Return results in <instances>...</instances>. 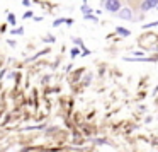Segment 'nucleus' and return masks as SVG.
I'll return each instance as SVG.
<instances>
[{
    "label": "nucleus",
    "mask_w": 158,
    "mask_h": 152,
    "mask_svg": "<svg viewBox=\"0 0 158 152\" xmlns=\"http://www.w3.org/2000/svg\"><path fill=\"white\" fill-rule=\"evenodd\" d=\"M82 2H83V4H87V0H82Z\"/></svg>",
    "instance_id": "6ab92c4d"
},
{
    "label": "nucleus",
    "mask_w": 158,
    "mask_h": 152,
    "mask_svg": "<svg viewBox=\"0 0 158 152\" xmlns=\"http://www.w3.org/2000/svg\"><path fill=\"white\" fill-rule=\"evenodd\" d=\"M7 22H9L10 26H14V28H17V19H15V14L9 12V16H7Z\"/></svg>",
    "instance_id": "39448f33"
},
{
    "label": "nucleus",
    "mask_w": 158,
    "mask_h": 152,
    "mask_svg": "<svg viewBox=\"0 0 158 152\" xmlns=\"http://www.w3.org/2000/svg\"><path fill=\"white\" fill-rule=\"evenodd\" d=\"M43 41H44V43H55V38H53V36H44Z\"/></svg>",
    "instance_id": "f8f14e48"
},
{
    "label": "nucleus",
    "mask_w": 158,
    "mask_h": 152,
    "mask_svg": "<svg viewBox=\"0 0 158 152\" xmlns=\"http://www.w3.org/2000/svg\"><path fill=\"white\" fill-rule=\"evenodd\" d=\"M117 17L123 19V21H134V14H133V11H131L129 7L121 9V11L117 12Z\"/></svg>",
    "instance_id": "f03ea898"
},
{
    "label": "nucleus",
    "mask_w": 158,
    "mask_h": 152,
    "mask_svg": "<svg viewBox=\"0 0 158 152\" xmlns=\"http://www.w3.org/2000/svg\"><path fill=\"white\" fill-rule=\"evenodd\" d=\"M82 55H90V50H87V48L82 50Z\"/></svg>",
    "instance_id": "a211bd4d"
},
{
    "label": "nucleus",
    "mask_w": 158,
    "mask_h": 152,
    "mask_svg": "<svg viewBox=\"0 0 158 152\" xmlns=\"http://www.w3.org/2000/svg\"><path fill=\"white\" fill-rule=\"evenodd\" d=\"M102 2H106V0H102Z\"/></svg>",
    "instance_id": "aec40b11"
},
{
    "label": "nucleus",
    "mask_w": 158,
    "mask_h": 152,
    "mask_svg": "<svg viewBox=\"0 0 158 152\" xmlns=\"http://www.w3.org/2000/svg\"><path fill=\"white\" fill-rule=\"evenodd\" d=\"M72 41L75 43V45H78V46H80V48H82V50H85V45H83V41H82V39H80V38H72Z\"/></svg>",
    "instance_id": "9d476101"
},
{
    "label": "nucleus",
    "mask_w": 158,
    "mask_h": 152,
    "mask_svg": "<svg viewBox=\"0 0 158 152\" xmlns=\"http://www.w3.org/2000/svg\"><path fill=\"white\" fill-rule=\"evenodd\" d=\"M65 24L72 26V24H73V19H65Z\"/></svg>",
    "instance_id": "f3484780"
},
{
    "label": "nucleus",
    "mask_w": 158,
    "mask_h": 152,
    "mask_svg": "<svg viewBox=\"0 0 158 152\" xmlns=\"http://www.w3.org/2000/svg\"><path fill=\"white\" fill-rule=\"evenodd\" d=\"M156 5H158V0H144L143 5H141V11L148 12V11H151V9H155Z\"/></svg>",
    "instance_id": "7ed1b4c3"
},
{
    "label": "nucleus",
    "mask_w": 158,
    "mask_h": 152,
    "mask_svg": "<svg viewBox=\"0 0 158 152\" xmlns=\"http://www.w3.org/2000/svg\"><path fill=\"white\" fill-rule=\"evenodd\" d=\"M90 80H92V74H89V75L85 77V80H83V86H89Z\"/></svg>",
    "instance_id": "ddd939ff"
},
{
    "label": "nucleus",
    "mask_w": 158,
    "mask_h": 152,
    "mask_svg": "<svg viewBox=\"0 0 158 152\" xmlns=\"http://www.w3.org/2000/svg\"><path fill=\"white\" fill-rule=\"evenodd\" d=\"M10 34L12 36H22L24 34V28H22V26H17V28H14L10 31Z\"/></svg>",
    "instance_id": "423d86ee"
},
{
    "label": "nucleus",
    "mask_w": 158,
    "mask_h": 152,
    "mask_svg": "<svg viewBox=\"0 0 158 152\" xmlns=\"http://www.w3.org/2000/svg\"><path fill=\"white\" fill-rule=\"evenodd\" d=\"M80 11L83 12V16H87V14H92V9H90L89 5H87V4H83L82 7H80Z\"/></svg>",
    "instance_id": "0eeeda50"
},
{
    "label": "nucleus",
    "mask_w": 158,
    "mask_h": 152,
    "mask_svg": "<svg viewBox=\"0 0 158 152\" xmlns=\"http://www.w3.org/2000/svg\"><path fill=\"white\" fill-rule=\"evenodd\" d=\"M32 17H34V12H32L31 9H29V11H26L24 16H22V19H32Z\"/></svg>",
    "instance_id": "9b49d317"
},
{
    "label": "nucleus",
    "mask_w": 158,
    "mask_h": 152,
    "mask_svg": "<svg viewBox=\"0 0 158 152\" xmlns=\"http://www.w3.org/2000/svg\"><path fill=\"white\" fill-rule=\"evenodd\" d=\"M116 33H117L119 36H124V38L131 34V31H129V29H126V28H121V26H117V28H116Z\"/></svg>",
    "instance_id": "20e7f679"
},
{
    "label": "nucleus",
    "mask_w": 158,
    "mask_h": 152,
    "mask_svg": "<svg viewBox=\"0 0 158 152\" xmlns=\"http://www.w3.org/2000/svg\"><path fill=\"white\" fill-rule=\"evenodd\" d=\"M83 19H85V21H92V22H99L97 16H94V14H87V16H83Z\"/></svg>",
    "instance_id": "6e6552de"
},
{
    "label": "nucleus",
    "mask_w": 158,
    "mask_h": 152,
    "mask_svg": "<svg viewBox=\"0 0 158 152\" xmlns=\"http://www.w3.org/2000/svg\"><path fill=\"white\" fill-rule=\"evenodd\" d=\"M22 5H24L26 9H29V5H31V0H22Z\"/></svg>",
    "instance_id": "2eb2a0df"
},
{
    "label": "nucleus",
    "mask_w": 158,
    "mask_h": 152,
    "mask_svg": "<svg viewBox=\"0 0 158 152\" xmlns=\"http://www.w3.org/2000/svg\"><path fill=\"white\" fill-rule=\"evenodd\" d=\"M104 9L110 14H117L121 11V2L119 0H106L104 2Z\"/></svg>",
    "instance_id": "f257e3e1"
},
{
    "label": "nucleus",
    "mask_w": 158,
    "mask_h": 152,
    "mask_svg": "<svg viewBox=\"0 0 158 152\" xmlns=\"http://www.w3.org/2000/svg\"><path fill=\"white\" fill-rule=\"evenodd\" d=\"M65 19H66V17H61V19H55V21H53V28H58V26L65 24Z\"/></svg>",
    "instance_id": "1a4fd4ad"
},
{
    "label": "nucleus",
    "mask_w": 158,
    "mask_h": 152,
    "mask_svg": "<svg viewBox=\"0 0 158 152\" xmlns=\"http://www.w3.org/2000/svg\"><path fill=\"white\" fill-rule=\"evenodd\" d=\"M70 55H72V58H75V56H78V55H80L78 48H73V50H72V53H70Z\"/></svg>",
    "instance_id": "4468645a"
},
{
    "label": "nucleus",
    "mask_w": 158,
    "mask_h": 152,
    "mask_svg": "<svg viewBox=\"0 0 158 152\" xmlns=\"http://www.w3.org/2000/svg\"><path fill=\"white\" fill-rule=\"evenodd\" d=\"M7 43H9V45H10V46H14V48H15V46H17V43H15L14 39H7Z\"/></svg>",
    "instance_id": "dca6fc26"
}]
</instances>
